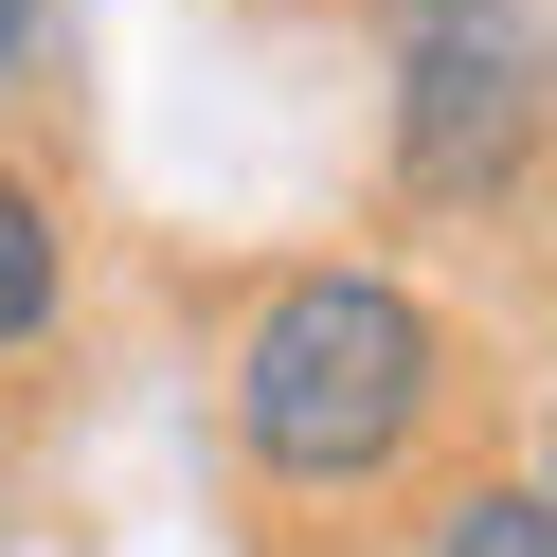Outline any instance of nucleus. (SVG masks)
<instances>
[{
    "mask_svg": "<svg viewBox=\"0 0 557 557\" xmlns=\"http://www.w3.org/2000/svg\"><path fill=\"white\" fill-rule=\"evenodd\" d=\"M449 396V342L413 288H377V270H306V288H270V324L234 342V432H252L270 485H377L413 432H432Z\"/></svg>",
    "mask_w": 557,
    "mask_h": 557,
    "instance_id": "nucleus-1",
    "label": "nucleus"
},
{
    "mask_svg": "<svg viewBox=\"0 0 557 557\" xmlns=\"http://www.w3.org/2000/svg\"><path fill=\"white\" fill-rule=\"evenodd\" d=\"M540 162V18L521 0H396V181L504 198Z\"/></svg>",
    "mask_w": 557,
    "mask_h": 557,
    "instance_id": "nucleus-2",
    "label": "nucleus"
},
{
    "mask_svg": "<svg viewBox=\"0 0 557 557\" xmlns=\"http://www.w3.org/2000/svg\"><path fill=\"white\" fill-rule=\"evenodd\" d=\"M37 324H54V216L0 181V342H37Z\"/></svg>",
    "mask_w": 557,
    "mask_h": 557,
    "instance_id": "nucleus-3",
    "label": "nucleus"
},
{
    "mask_svg": "<svg viewBox=\"0 0 557 557\" xmlns=\"http://www.w3.org/2000/svg\"><path fill=\"white\" fill-rule=\"evenodd\" d=\"M413 557H557V521H540V485H485V504H449Z\"/></svg>",
    "mask_w": 557,
    "mask_h": 557,
    "instance_id": "nucleus-4",
    "label": "nucleus"
},
{
    "mask_svg": "<svg viewBox=\"0 0 557 557\" xmlns=\"http://www.w3.org/2000/svg\"><path fill=\"white\" fill-rule=\"evenodd\" d=\"M18 54H37V18H18V0H0V73H18Z\"/></svg>",
    "mask_w": 557,
    "mask_h": 557,
    "instance_id": "nucleus-5",
    "label": "nucleus"
}]
</instances>
